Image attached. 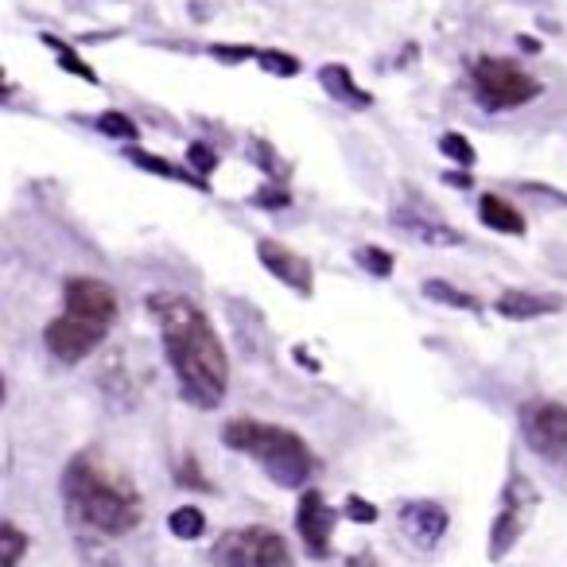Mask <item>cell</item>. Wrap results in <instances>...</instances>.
<instances>
[{
    "mask_svg": "<svg viewBox=\"0 0 567 567\" xmlns=\"http://www.w3.org/2000/svg\"><path fill=\"white\" fill-rule=\"evenodd\" d=\"M75 544L78 556H83V567H121L117 564V552L109 548V536L90 533V528H75Z\"/></svg>",
    "mask_w": 567,
    "mask_h": 567,
    "instance_id": "2e32d148",
    "label": "cell"
},
{
    "mask_svg": "<svg viewBox=\"0 0 567 567\" xmlns=\"http://www.w3.org/2000/svg\"><path fill=\"white\" fill-rule=\"evenodd\" d=\"M517 424H521V436H525L528 451L567 467V404L525 401L517 408Z\"/></svg>",
    "mask_w": 567,
    "mask_h": 567,
    "instance_id": "52a82bcc",
    "label": "cell"
},
{
    "mask_svg": "<svg viewBox=\"0 0 567 567\" xmlns=\"http://www.w3.org/2000/svg\"><path fill=\"white\" fill-rule=\"evenodd\" d=\"M257 63L264 66V75H276V78H296L299 75V58L284 55V51H261Z\"/></svg>",
    "mask_w": 567,
    "mask_h": 567,
    "instance_id": "cb8c5ba5",
    "label": "cell"
},
{
    "mask_svg": "<svg viewBox=\"0 0 567 567\" xmlns=\"http://www.w3.org/2000/svg\"><path fill=\"white\" fill-rule=\"evenodd\" d=\"M63 502L75 528H90L101 536H124L140 525L144 502L140 490L121 475L109 470L98 455H75L70 467L63 470Z\"/></svg>",
    "mask_w": 567,
    "mask_h": 567,
    "instance_id": "7a4b0ae2",
    "label": "cell"
},
{
    "mask_svg": "<svg viewBox=\"0 0 567 567\" xmlns=\"http://www.w3.org/2000/svg\"><path fill=\"white\" fill-rule=\"evenodd\" d=\"M215 567H292V544L264 525L230 528L210 548Z\"/></svg>",
    "mask_w": 567,
    "mask_h": 567,
    "instance_id": "8992f818",
    "label": "cell"
},
{
    "mask_svg": "<svg viewBox=\"0 0 567 567\" xmlns=\"http://www.w3.org/2000/svg\"><path fill=\"white\" fill-rule=\"evenodd\" d=\"M28 548H32L28 533H20V525L4 521V525H0V567H20V559H24Z\"/></svg>",
    "mask_w": 567,
    "mask_h": 567,
    "instance_id": "ffe728a7",
    "label": "cell"
},
{
    "mask_svg": "<svg viewBox=\"0 0 567 567\" xmlns=\"http://www.w3.org/2000/svg\"><path fill=\"white\" fill-rule=\"evenodd\" d=\"M517 43H521V51H541V43H536L533 35H521Z\"/></svg>",
    "mask_w": 567,
    "mask_h": 567,
    "instance_id": "836d02e7",
    "label": "cell"
},
{
    "mask_svg": "<svg viewBox=\"0 0 567 567\" xmlns=\"http://www.w3.org/2000/svg\"><path fill=\"white\" fill-rule=\"evenodd\" d=\"M94 124H98V132H106V137H113V140H137V124H132V117L117 113V109L101 113Z\"/></svg>",
    "mask_w": 567,
    "mask_h": 567,
    "instance_id": "d4e9b609",
    "label": "cell"
},
{
    "mask_svg": "<svg viewBox=\"0 0 567 567\" xmlns=\"http://www.w3.org/2000/svg\"><path fill=\"white\" fill-rule=\"evenodd\" d=\"M167 528H172L175 541H198L206 533V513L198 505H179V510L167 513Z\"/></svg>",
    "mask_w": 567,
    "mask_h": 567,
    "instance_id": "ac0fdd59",
    "label": "cell"
},
{
    "mask_svg": "<svg viewBox=\"0 0 567 567\" xmlns=\"http://www.w3.org/2000/svg\"><path fill=\"white\" fill-rule=\"evenodd\" d=\"M439 152H444L447 160H455L459 167H475V160H478L475 144H470L462 132H444V137H439Z\"/></svg>",
    "mask_w": 567,
    "mask_h": 567,
    "instance_id": "603a6c76",
    "label": "cell"
},
{
    "mask_svg": "<svg viewBox=\"0 0 567 567\" xmlns=\"http://www.w3.org/2000/svg\"><path fill=\"white\" fill-rule=\"evenodd\" d=\"M342 517L353 521V525H373L378 521V505H370L366 498H358V493H350L342 505Z\"/></svg>",
    "mask_w": 567,
    "mask_h": 567,
    "instance_id": "4316f807",
    "label": "cell"
},
{
    "mask_svg": "<svg viewBox=\"0 0 567 567\" xmlns=\"http://www.w3.org/2000/svg\"><path fill=\"white\" fill-rule=\"evenodd\" d=\"M424 296L436 299V304L459 307V312H478V307H482L470 292H459L455 284H447V280H424Z\"/></svg>",
    "mask_w": 567,
    "mask_h": 567,
    "instance_id": "d6986e66",
    "label": "cell"
},
{
    "mask_svg": "<svg viewBox=\"0 0 567 567\" xmlns=\"http://www.w3.org/2000/svg\"><path fill=\"white\" fill-rule=\"evenodd\" d=\"M257 257H261L264 269H269L276 280H284L296 296H312L315 292V272H312V261H307V257L292 253L288 246H280V241H269V238L257 246Z\"/></svg>",
    "mask_w": 567,
    "mask_h": 567,
    "instance_id": "8fae6325",
    "label": "cell"
},
{
    "mask_svg": "<svg viewBox=\"0 0 567 567\" xmlns=\"http://www.w3.org/2000/svg\"><path fill=\"white\" fill-rule=\"evenodd\" d=\"M222 444L230 451H241L249 459L261 462V470L284 490H299L307 478L315 475V451L304 444V436L280 424H264V419L238 416L222 428Z\"/></svg>",
    "mask_w": 567,
    "mask_h": 567,
    "instance_id": "3957f363",
    "label": "cell"
},
{
    "mask_svg": "<svg viewBox=\"0 0 567 567\" xmlns=\"http://www.w3.org/2000/svg\"><path fill=\"white\" fill-rule=\"evenodd\" d=\"M206 51H210L218 63H249V58L261 55V51H253L249 43H238V47H233V43H210Z\"/></svg>",
    "mask_w": 567,
    "mask_h": 567,
    "instance_id": "83f0119b",
    "label": "cell"
},
{
    "mask_svg": "<svg viewBox=\"0 0 567 567\" xmlns=\"http://www.w3.org/2000/svg\"><path fill=\"white\" fill-rule=\"evenodd\" d=\"M335 521H338V513L327 505V498H323L319 490H304L299 510H296V528H299V541H304V548H307V556H312V559H327L330 556Z\"/></svg>",
    "mask_w": 567,
    "mask_h": 567,
    "instance_id": "30bf717a",
    "label": "cell"
},
{
    "mask_svg": "<svg viewBox=\"0 0 567 567\" xmlns=\"http://www.w3.org/2000/svg\"><path fill=\"white\" fill-rule=\"evenodd\" d=\"M175 478H179V486H187V490H210V482L203 478V470H198L195 459H183V470Z\"/></svg>",
    "mask_w": 567,
    "mask_h": 567,
    "instance_id": "f546056e",
    "label": "cell"
},
{
    "mask_svg": "<svg viewBox=\"0 0 567 567\" xmlns=\"http://www.w3.org/2000/svg\"><path fill=\"white\" fill-rule=\"evenodd\" d=\"M253 203L264 206V210H284V206L292 203V195H288L284 187H261V190L253 195Z\"/></svg>",
    "mask_w": 567,
    "mask_h": 567,
    "instance_id": "f1b7e54d",
    "label": "cell"
},
{
    "mask_svg": "<svg viewBox=\"0 0 567 567\" xmlns=\"http://www.w3.org/2000/svg\"><path fill=\"white\" fill-rule=\"evenodd\" d=\"M478 218H482V226H490V230H498V233H510V238H521V233H525V218H521V210H513V206L498 195H482V203H478Z\"/></svg>",
    "mask_w": 567,
    "mask_h": 567,
    "instance_id": "9a60e30c",
    "label": "cell"
},
{
    "mask_svg": "<svg viewBox=\"0 0 567 567\" xmlns=\"http://www.w3.org/2000/svg\"><path fill=\"white\" fill-rule=\"evenodd\" d=\"M396 528L401 536L419 552L439 548V541L451 528V513L444 510L439 502H428V498H412V502L396 505Z\"/></svg>",
    "mask_w": 567,
    "mask_h": 567,
    "instance_id": "9c48e42d",
    "label": "cell"
},
{
    "mask_svg": "<svg viewBox=\"0 0 567 567\" xmlns=\"http://www.w3.org/2000/svg\"><path fill=\"white\" fill-rule=\"evenodd\" d=\"M353 261L362 264L370 276H378V280H385V276H393V253L389 249H381V246H362L358 253H353Z\"/></svg>",
    "mask_w": 567,
    "mask_h": 567,
    "instance_id": "7402d4cb",
    "label": "cell"
},
{
    "mask_svg": "<svg viewBox=\"0 0 567 567\" xmlns=\"http://www.w3.org/2000/svg\"><path fill=\"white\" fill-rule=\"evenodd\" d=\"M346 567H381L378 559H370V556H350L346 559Z\"/></svg>",
    "mask_w": 567,
    "mask_h": 567,
    "instance_id": "d6a6232c",
    "label": "cell"
},
{
    "mask_svg": "<svg viewBox=\"0 0 567 567\" xmlns=\"http://www.w3.org/2000/svg\"><path fill=\"white\" fill-rule=\"evenodd\" d=\"M564 307V299L556 296H541V292H525V288H510L498 296L493 312L502 315V319L513 323H528V319H544V315H556Z\"/></svg>",
    "mask_w": 567,
    "mask_h": 567,
    "instance_id": "7c38bea8",
    "label": "cell"
},
{
    "mask_svg": "<svg viewBox=\"0 0 567 567\" xmlns=\"http://www.w3.org/2000/svg\"><path fill=\"white\" fill-rule=\"evenodd\" d=\"M43 43H47V47L58 55V66H63V70H70V75H75V78H83V83L98 86V75H94V66H86L83 58H78L75 51L66 47L63 40H55V35H43Z\"/></svg>",
    "mask_w": 567,
    "mask_h": 567,
    "instance_id": "44dd1931",
    "label": "cell"
},
{
    "mask_svg": "<svg viewBox=\"0 0 567 567\" xmlns=\"http://www.w3.org/2000/svg\"><path fill=\"white\" fill-rule=\"evenodd\" d=\"M63 312L75 315V319H86L94 327L109 330L117 323V292L109 288L106 280L94 276H70L63 284Z\"/></svg>",
    "mask_w": 567,
    "mask_h": 567,
    "instance_id": "ba28073f",
    "label": "cell"
},
{
    "mask_svg": "<svg viewBox=\"0 0 567 567\" xmlns=\"http://www.w3.org/2000/svg\"><path fill=\"white\" fill-rule=\"evenodd\" d=\"M536 505H541V490H536L525 475H517V470H513V475L505 478V486H502V502H498V513H493L490 544H486V552H490L493 564H498V559H505L513 548H517V541L525 536L528 521H533Z\"/></svg>",
    "mask_w": 567,
    "mask_h": 567,
    "instance_id": "5b68a950",
    "label": "cell"
},
{
    "mask_svg": "<svg viewBox=\"0 0 567 567\" xmlns=\"http://www.w3.org/2000/svg\"><path fill=\"white\" fill-rule=\"evenodd\" d=\"M393 226L408 238H416L419 246H432V249H451L462 246V233L451 230V226L436 222V218H419L412 210H393Z\"/></svg>",
    "mask_w": 567,
    "mask_h": 567,
    "instance_id": "4fadbf2b",
    "label": "cell"
},
{
    "mask_svg": "<svg viewBox=\"0 0 567 567\" xmlns=\"http://www.w3.org/2000/svg\"><path fill=\"white\" fill-rule=\"evenodd\" d=\"M319 83H323V90H327L335 101H342V106H350V109H370L373 106V94H366L362 86L353 83V75L342 63L319 66Z\"/></svg>",
    "mask_w": 567,
    "mask_h": 567,
    "instance_id": "5bb4252c",
    "label": "cell"
},
{
    "mask_svg": "<svg viewBox=\"0 0 567 567\" xmlns=\"http://www.w3.org/2000/svg\"><path fill=\"white\" fill-rule=\"evenodd\" d=\"M187 164L206 179V175L218 167V152L210 149V144H203V140H195V144H187Z\"/></svg>",
    "mask_w": 567,
    "mask_h": 567,
    "instance_id": "484cf974",
    "label": "cell"
},
{
    "mask_svg": "<svg viewBox=\"0 0 567 567\" xmlns=\"http://www.w3.org/2000/svg\"><path fill=\"white\" fill-rule=\"evenodd\" d=\"M249 152H253V160H257V164H261L269 175H276V172H280V160H276V152H272L269 144H264V140H249Z\"/></svg>",
    "mask_w": 567,
    "mask_h": 567,
    "instance_id": "4dcf8cb0",
    "label": "cell"
},
{
    "mask_svg": "<svg viewBox=\"0 0 567 567\" xmlns=\"http://www.w3.org/2000/svg\"><path fill=\"white\" fill-rule=\"evenodd\" d=\"M470 86H475V98L482 101V109L490 113H505V109H521L528 101L541 98L544 86L533 75H525L513 58H478L470 66Z\"/></svg>",
    "mask_w": 567,
    "mask_h": 567,
    "instance_id": "277c9868",
    "label": "cell"
},
{
    "mask_svg": "<svg viewBox=\"0 0 567 567\" xmlns=\"http://www.w3.org/2000/svg\"><path fill=\"white\" fill-rule=\"evenodd\" d=\"M444 179L451 183V187H470V183H475V179H470V172H447Z\"/></svg>",
    "mask_w": 567,
    "mask_h": 567,
    "instance_id": "1f68e13d",
    "label": "cell"
},
{
    "mask_svg": "<svg viewBox=\"0 0 567 567\" xmlns=\"http://www.w3.org/2000/svg\"><path fill=\"white\" fill-rule=\"evenodd\" d=\"M149 312L160 323L167 366L179 381V396L195 408H218L230 389V358L218 342V330L210 327L206 312L195 299L179 292H152Z\"/></svg>",
    "mask_w": 567,
    "mask_h": 567,
    "instance_id": "6da1fadb",
    "label": "cell"
},
{
    "mask_svg": "<svg viewBox=\"0 0 567 567\" xmlns=\"http://www.w3.org/2000/svg\"><path fill=\"white\" fill-rule=\"evenodd\" d=\"M124 156H129L137 167H144V172H152V175H164V179H183V183H190V187H198V190H210V187H206L203 175H190L187 167L167 164V160L152 156V152H144V149H129V152H124Z\"/></svg>",
    "mask_w": 567,
    "mask_h": 567,
    "instance_id": "e0dca14e",
    "label": "cell"
}]
</instances>
